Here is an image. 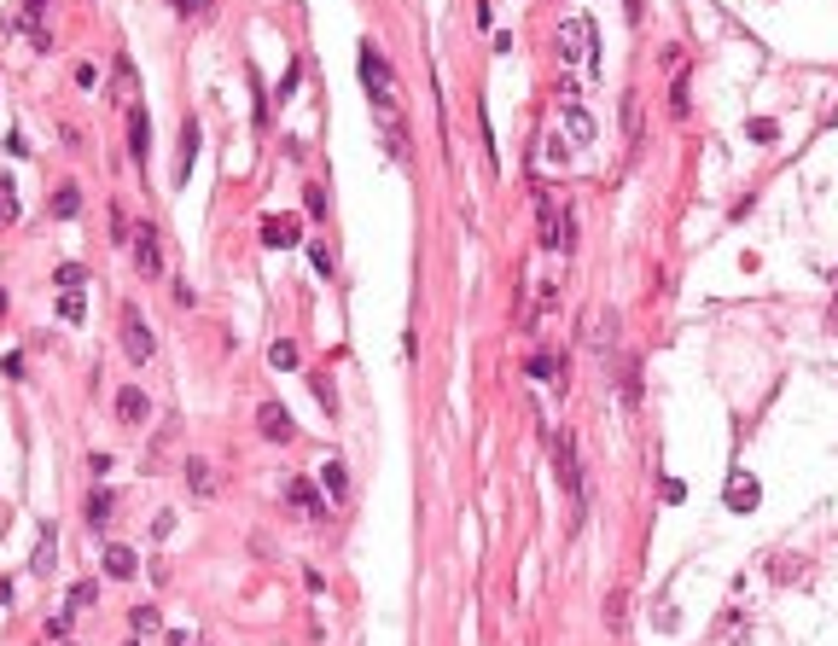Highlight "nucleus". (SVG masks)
<instances>
[{
    "instance_id": "obj_37",
    "label": "nucleus",
    "mask_w": 838,
    "mask_h": 646,
    "mask_svg": "<svg viewBox=\"0 0 838 646\" xmlns=\"http://www.w3.org/2000/svg\"><path fill=\"white\" fill-rule=\"evenodd\" d=\"M827 327L838 332V297H833V309H827Z\"/></svg>"
},
{
    "instance_id": "obj_20",
    "label": "nucleus",
    "mask_w": 838,
    "mask_h": 646,
    "mask_svg": "<svg viewBox=\"0 0 838 646\" xmlns=\"http://www.w3.org/2000/svg\"><path fill=\"white\" fill-rule=\"evenodd\" d=\"M268 367H274V372H291V367H298V344H291V338H274V344H268Z\"/></svg>"
},
{
    "instance_id": "obj_27",
    "label": "nucleus",
    "mask_w": 838,
    "mask_h": 646,
    "mask_svg": "<svg viewBox=\"0 0 838 646\" xmlns=\"http://www.w3.org/2000/svg\"><path fill=\"white\" fill-rule=\"evenodd\" d=\"M94 600H100V588H94V582H76V588H70V606H65V612L76 617V612H88Z\"/></svg>"
},
{
    "instance_id": "obj_18",
    "label": "nucleus",
    "mask_w": 838,
    "mask_h": 646,
    "mask_svg": "<svg viewBox=\"0 0 838 646\" xmlns=\"http://www.w3.org/2000/svg\"><path fill=\"white\" fill-rule=\"evenodd\" d=\"M623 134H628V157L640 152V99L623 94Z\"/></svg>"
},
{
    "instance_id": "obj_5",
    "label": "nucleus",
    "mask_w": 838,
    "mask_h": 646,
    "mask_svg": "<svg viewBox=\"0 0 838 646\" xmlns=\"http://www.w3.org/2000/svg\"><path fill=\"white\" fill-rule=\"evenodd\" d=\"M588 53H594V23L576 12V18L559 23V65H583Z\"/></svg>"
},
{
    "instance_id": "obj_26",
    "label": "nucleus",
    "mask_w": 838,
    "mask_h": 646,
    "mask_svg": "<svg viewBox=\"0 0 838 646\" xmlns=\"http://www.w3.org/2000/svg\"><path fill=\"white\" fill-rule=\"evenodd\" d=\"M530 379H541V384L559 379L565 384V362H553V355H530Z\"/></svg>"
},
{
    "instance_id": "obj_13",
    "label": "nucleus",
    "mask_w": 838,
    "mask_h": 646,
    "mask_svg": "<svg viewBox=\"0 0 838 646\" xmlns=\"http://www.w3.org/2000/svg\"><path fill=\"white\" fill-rule=\"evenodd\" d=\"M192 164H199V122H181V152H175V181L187 186V175H192Z\"/></svg>"
},
{
    "instance_id": "obj_9",
    "label": "nucleus",
    "mask_w": 838,
    "mask_h": 646,
    "mask_svg": "<svg viewBox=\"0 0 838 646\" xmlns=\"http://www.w3.org/2000/svg\"><path fill=\"white\" fill-rule=\"evenodd\" d=\"M256 431H263L268 443H291V437H298V426H291V414H286L280 402H263V408H256Z\"/></svg>"
},
{
    "instance_id": "obj_24",
    "label": "nucleus",
    "mask_w": 838,
    "mask_h": 646,
    "mask_svg": "<svg viewBox=\"0 0 838 646\" xmlns=\"http://www.w3.org/2000/svg\"><path fill=\"white\" fill-rule=\"evenodd\" d=\"M53 553H58V536H53V525H47V530H41V542H35V570H41V577H47V570L58 565Z\"/></svg>"
},
{
    "instance_id": "obj_22",
    "label": "nucleus",
    "mask_w": 838,
    "mask_h": 646,
    "mask_svg": "<svg viewBox=\"0 0 838 646\" xmlns=\"http://www.w3.org/2000/svg\"><path fill=\"white\" fill-rule=\"evenodd\" d=\"M58 320H70V327H82V320H88V303H82V292H58Z\"/></svg>"
},
{
    "instance_id": "obj_32",
    "label": "nucleus",
    "mask_w": 838,
    "mask_h": 646,
    "mask_svg": "<svg viewBox=\"0 0 838 646\" xmlns=\"http://www.w3.org/2000/svg\"><path fill=\"white\" fill-rule=\"evenodd\" d=\"M303 204H309V216H326V186H303Z\"/></svg>"
},
{
    "instance_id": "obj_17",
    "label": "nucleus",
    "mask_w": 838,
    "mask_h": 646,
    "mask_svg": "<svg viewBox=\"0 0 838 646\" xmlns=\"http://www.w3.org/2000/svg\"><path fill=\"white\" fill-rule=\"evenodd\" d=\"M565 134H571V146H588L594 140V117L583 105H565Z\"/></svg>"
},
{
    "instance_id": "obj_10",
    "label": "nucleus",
    "mask_w": 838,
    "mask_h": 646,
    "mask_svg": "<svg viewBox=\"0 0 838 646\" xmlns=\"http://www.w3.org/2000/svg\"><path fill=\"white\" fill-rule=\"evenodd\" d=\"M722 501H728V513H751V507L762 501L757 478H751V471H734V478H728V489H722Z\"/></svg>"
},
{
    "instance_id": "obj_23",
    "label": "nucleus",
    "mask_w": 838,
    "mask_h": 646,
    "mask_svg": "<svg viewBox=\"0 0 838 646\" xmlns=\"http://www.w3.org/2000/svg\"><path fill=\"white\" fill-rule=\"evenodd\" d=\"M187 483H192V495H216V471H210V461H187Z\"/></svg>"
},
{
    "instance_id": "obj_21",
    "label": "nucleus",
    "mask_w": 838,
    "mask_h": 646,
    "mask_svg": "<svg viewBox=\"0 0 838 646\" xmlns=\"http://www.w3.org/2000/svg\"><path fill=\"white\" fill-rule=\"evenodd\" d=\"M129 629H134V635H152V629H164V612H157V606H134Z\"/></svg>"
},
{
    "instance_id": "obj_3",
    "label": "nucleus",
    "mask_w": 838,
    "mask_h": 646,
    "mask_svg": "<svg viewBox=\"0 0 838 646\" xmlns=\"http://www.w3.org/2000/svg\"><path fill=\"white\" fill-rule=\"evenodd\" d=\"M536 239L541 251H571V210L553 204L548 186H536Z\"/></svg>"
},
{
    "instance_id": "obj_15",
    "label": "nucleus",
    "mask_w": 838,
    "mask_h": 646,
    "mask_svg": "<svg viewBox=\"0 0 838 646\" xmlns=\"http://www.w3.org/2000/svg\"><path fill=\"white\" fill-rule=\"evenodd\" d=\"M134 570H140V553H134V548H122V542H111V548H105V577L129 582Z\"/></svg>"
},
{
    "instance_id": "obj_2",
    "label": "nucleus",
    "mask_w": 838,
    "mask_h": 646,
    "mask_svg": "<svg viewBox=\"0 0 838 646\" xmlns=\"http://www.w3.org/2000/svg\"><path fill=\"white\" fill-rule=\"evenodd\" d=\"M373 105V129L379 140H385V152L397 157V164H408V117H402V94H379L367 99Z\"/></svg>"
},
{
    "instance_id": "obj_16",
    "label": "nucleus",
    "mask_w": 838,
    "mask_h": 646,
    "mask_svg": "<svg viewBox=\"0 0 838 646\" xmlns=\"http://www.w3.org/2000/svg\"><path fill=\"white\" fill-rule=\"evenodd\" d=\"M320 483H326L332 507H343V501H350V471H343V461H326V466H320Z\"/></svg>"
},
{
    "instance_id": "obj_31",
    "label": "nucleus",
    "mask_w": 838,
    "mask_h": 646,
    "mask_svg": "<svg viewBox=\"0 0 838 646\" xmlns=\"http://www.w3.org/2000/svg\"><path fill=\"white\" fill-rule=\"evenodd\" d=\"M670 117H687V76H675L670 88Z\"/></svg>"
},
{
    "instance_id": "obj_29",
    "label": "nucleus",
    "mask_w": 838,
    "mask_h": 646,
    "mask_svg": "<svg viewBox=\"0 0 838 646\" xmlns=\"http://www.w3.org/2000/svg\"><path fill=\"white\" fill-rule=\"evenodd\" d=\"M111 239H117V245L134 239V228H129V216H122V204H111Z\"/></svg>"
},
{
    "instance_id": "obj_1",
    "label": "nucleus",
    "mask_w": 838,
    "mask_h": 646,
    "mask_svg": "<svg viewBox=\"0 0 838 646\" xmlns=\"http://www.w3.org/2000/svg\"><path fill=\"white\" fill-rule=\"evenodd\" d=\"M548 449H553V478H559L565 501H571V525L588 518V478H583V454H576V437L571 431H548Z\"/></svg>"
},
{
    "instance_id": "obj_38",
    "label": "nucleus",
    "mask_w": 838,
    "mask_h": 646,
    "mask_svg": "<svg viewBox=\"0 0 838 646\" xmlns=\"http://www.w3.org/2000/svg\"><path fill=\"white\" fill-rule=\"evenodd\" d=\"M122 646H140V641H122Z\"/></svg>"
},
{
    "instance_id": "obj_33",
    "label": "nucleus",
    "mask_w": 838,
    "mask_h": 646,
    "mask_svg": "<svg viewBox=\"0 0 838 646\" xmlns=\"http://www.w3.org/2000/svg\"><path fill=\"white\" fill-rule=\"evenodd\" d=\"M41 12H47V0H23V18H18V30H30V23L41 18Z\"/></svg>"
},
{
    "instance_id": "obj_30",
    "label": "nucleus",
    "mask_w": 838,
    "mask_h": 646,
    "mask_svg": "<svg viewBox=\"0 0 838 646\" xmlns=\"http://www.w3.org/2000/svg\"><path fill=\"white\" fill-rule=\"evenodd\" d=\"M53 280H58V292H82V280H88V274H82L76 263H65V268H58Z\"/></svg>"
},
{
    "instance_id": "obj_6",
    "label": "nucleus",
    "mask_w": 838,
    "mask_h": 646,
    "mask_svg": "<svg viewBox=\"0 0 838 646\" xmlns=\"http://www.w3.org/2000/svg\"><path fill=\"white\" fill-rule=\"evenodd\" d=\"M361 88H367V99H379V94H402V88H397V70H390V58L379 53L373 41L361 47Z\"/></svg>"
},
{
    "instance_id": "obj_12",
    "label": "nucleus",
    "mask_w": 838,
    "mask_h": 646,
    "mask_svg": "<svg viewBox=\"0 0 838 646\" xmlns=\"http://www.w3.org/2000/svg\"><path fill=\"white\" fill-rule=\"evenodd\" d=\"M286 501L298 507L303 518H326V501L315 495V483H309V478H291V483H286Z\"/></svg>"
},
{
    "instance_id": "obj_4",
    "label": "nucleus",
    "mask_w": 838,
    "mask_h": 646,
    "mask_svg": "<svg viewBox=\"0 0 838 646\" xmlns=\"http://www.w3.org/2000/svg\"><path fill=\"white\" fill-rule=\"evenodd\" d=\"M122 350H129L134 367H146L157 355V338H152V327H146V315L134 303H122Z\"/></svg>"
},
{
    "instance_id": "obj_8",
    "label": "nucleus",
    "mask_w": 838,
    "mask_h": 646,
    "mask_svg": "<svg viewBox=\"0 0 838 646\" xmlns=\"http://www.w3.org/2000/svg\"><path fill=\"white\" fill-rule=\"evenodd\" d=\"M303 239V216H263V245L268 251H291Z\"/></svg>"
},
{
    "instance_id": "obj_11",
    "label": "nucleus",
    "mask_w": 838,
    "mask_h": 646,
    "mask_svg": "<svg viewBox=\"0 0 838 646\" xmlns=\"http://www.w3.org/2000/svg\"><path fill=\"white\" fill-rule=\"evenodd\" d=\"M117 419H122V426H146V419H152V402H146V390H140V384L117 390Z\"/></svg>"
},
{
    "instance_id": "obj_28",
    "label": "nucleus",
    "mask_w": 838,
    "mask_h": 646,
    "mask_svg": "<svg viewBox=\"0 0 838 646\" xmlns=\"http://www.w3.org/2000/svg\"><path fill=\"white\" fill-rule=\"evenodd\" d=\"M309 263L320 268V280H332V274H338V256H332V251H326V245H320V239L309 245Z\"/></svg>"
},
{
    "instance_id": "obj_7",
    "label": "nucleus",
    "mask_w": 838,
    "mask_h": 646,
    "mask_svg": "<svg viewBox=\"0 0 838 646\" xmlns=\"http://www.w3.org/2000/svg\"><path fill=\"white\" fill-rule=\"evenodd\" d=\"M129 251H134V268H140V280H157V274H164V245H157V228H152V221H140V228H134Z\"/></svg>"
},
{
    "instance_id": "obj_36",
    "label": "nucleus",
    "mask_w": 838,
    "mask_h": 646,
    "mask_svg": "<svg viewBox=\"0 0 838 646\" xmlns=\"http://www.w3.org/2000/svg\"><path fill=\"white\" fill-rule=\"evenodd\" d=\"M175 6H181V12H204V0H175Z\"/></svg>"
},
{
    "instance_id": "obj_19",
    "label": "nucleus",
    "mask_w": 838,
    "mask_h": 646,
    "mask_svg": "<svg viewBox=\"0 0 838 646\" xmlns=\"http://www.w3.org/2000/svg\"><path fill=\"white\" fill-rule=\"evenodd\" d=\"M111 507H117V501H111V489H94L88 495V530H105L111 525Z\"/></svg>"
},
{
    "instance_id": "obj_34",
    "label": "nucleus",
    "mask_w": 838,
    "mask_h": 646,
    "mask_svg": "<svg viewBox=\"0 0 838 646\" xmlns=\"http://www.w3.org/2000/svg\"><path fill=\"white\" fill-rule=\"evenodd\" d=\"M751 140L769 146V140H774V122H769V117H757V122H751Z\"/></svg>"
},
{
    "instance_id": "obj_25",
    "label": "nucleus",
    "mask_w": 838,
    "mask_h": 646,
    "mask_svg": "<svg viewBox=\"0 0 838 646\" xmlns=\"http://www.w3.org/2000/svg\"><path fill=\"white\" fill-rule=\"evenodd\" d=\"M76 210H82V193H76V186L65 181V186H58V193H53V216H58V221H70V216H76Z\"/></svg>"
},
{
    "instance_id": "obj_35",
    "label": "nucleus",
    "mask_w": 838,
    "mask_h": 646,
    "mask_svg": "<svg viewBox=\"0 0 838 646\" xmlns=\"http://www.w3.org/2000/svg\"><path fill=\"white\" fill-rule=\"evenodd\" d=\"M6 221H18V198L0 193V228H6Z\"/></svg>"
},
{
    "instance_id": "obj_14",
    "label": "nucleus",
    "mask_w": 838,
    "mask_h": 646,
    "mask_svg": "<svg viewBox=\"0 0 838 646\" xmlns=\"http://www.w3.org/2000/svg\"><path fill=\"white\" fill-rule=\"evenodd\" d=\"M129 152H134V164H146V152H152V117L140 105L129 111Z\"/></svg>"
}]
</instances>
